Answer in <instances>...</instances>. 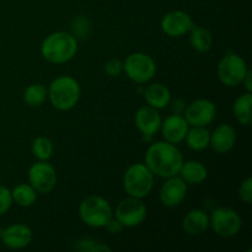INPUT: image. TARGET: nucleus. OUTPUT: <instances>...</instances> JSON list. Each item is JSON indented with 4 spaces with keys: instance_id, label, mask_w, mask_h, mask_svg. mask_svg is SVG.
Instances as JSON below:
<instances>
[{
    "instance_id": "9b49d317",
    "label": "nucleus",
    "mask_w": 252,
    "mask_h": 252,
    "mask_svg": "<svg viewBox=\"0 0 252 252\" xmlns=\"http://www.w3.org/2000/svg\"><path fill=\"white\" fill-rule=\"evenodd\" d=\"M216 105L207 98L192 101L184 112L185 120L191 127H207L216 120Z\"/></svg>"
},
{
    "instance_id": "423d86ee",
    "label": "nucleus",
    "mask_w": 252,
    "mask_h": 252,
    "mask_svg": "<svg viewBox=\"0 0 252 252\" xmlns=\"http://www.w3.org/2000/svg\"><path fill=\"white\" fill-rule=\"evenodd\" d=\"M249 70L250 69L248 68V64L243 57L236 53H228L219 61L217 74L223 85L235 88L241 85Z\"/></svg>"
},
{
    "instance_id": "ddd939ff",
    "label": "nucleus",
    "mask_w": 252,
    "mask_h": 252,
    "mask_svg": "<svg viewBox=\"0 0 252 252\" xmlns=\"http://www.w3.org/2000/svg\"><path fill=\"white\" fill-rule=\"evenodd\" d=\"M161 30L170 37H181L187 34L194 26L191 16L182 10H172L167 12L161 20Z\"/></svg>"
},
{
    "instance_id": "72a5a7b5",
    "label": "nucleus",
    "mask_w": 252,
    "mask_h": 252,
    "mask_svg": "<svg viewBox=\"0 0 252 252\" xmlns=\"http://www.w3.org/2000/svg\"><path fill=\"white\" fill-rule=\"evenodd\" d=\"M251 75H252V73H251V70H249L248 71V74H246V76H245V79H244L243 80V85L245 86V89H246V91H248V93H251L252 91V81H251Z\"/></svg>"
},
{
    "instance_id": "a878e982",
    "label": "nucleus",
    "mask_w": 252,
    "mask_h": 252,
    "mask_svg": "<svg viewBox=\"0 0 252 252\" xmlns=\"http://www.w3.org/2000/svg\"><path fill=\"white\" fill-rule=\"evenodd\" d=\"M32 154L39 161H48L53 155V143L47 137H37L32 142Z\"/></svg>"
},
{
    "instance_id": "2f4dec72",
    "label": "nucleus",
    "mask_w": 252,
    "mask_h": 252,
    "mask_svg": "<svg viewBox=\"0 0 252 252\" xmlns=\"http://www.w3.org/2000/svg\"><path fill=\"white\" fill-rule=\"evenodd\" d=\"M105 228L107 229V231L110 234H120L121 231L123 230V225L115 218V217H112V218L110 219V221L106 224Z\"/></svg>"
},
{
    "instance_id": "b1692460",
    "label": "nucleus",
    "mask_w": 252,
    "mask_h": 252,
    "mask_svg": "<svg viewBox=\"0 0 252 252\" xmlns=\"http://www.w3.org/2000/svg\"><path fill=\"white\" fill-rule=\"evenodd\" d=\"M189 33V43L197 52H208L213 47V36L211 31L203 27H192Z\"/></svg>"
},
{
    "instance_id": "5701e85b",
    "label": "nucleus",
    "mask_w": 252,
    "mask_h": 252,
    "mask_svg": "<svg viewBox=\"0 0 252 252\" xmlns=\"http://www.w3.org/2000/svg\"><path fill=\"white\" fill-rule=\"evenodd\" d=\"M12 202L22 208H29L36 203L37 191L30 184H19L11 191Z\"/></svg>"
},
{
    "instance_id": "a211bd4d",
    "label": "nucleus",
    "mask_w": 252,
    "mask_h": 252,
    "mask_svg": "<svg viewBox=\"0 0 252 252\" xmlns=\"http://www.w3.org/2000/svg\"><path fill=\"white\" fill-rule=\"evenodd\" d=\"M208 226L209 216L203 209H192L182 219V229L189 236L202 235Z\"/></svg>"
},
{
    "instance_id": "0eeeda50",
    "label": "nucleus",
    "mask_w": 252,
    "mask_h": 252,
    "mask_svg": "<svg viewBox=\"0 0 252 252\" xmlns=\"http://www.w3.org/2000/svg\"><path fill=\"white\" fill-rule=\"evenodd\" d=\"M123 71L133 83L145 84L149 83L157 74V63L149 54L137 52L126 58Z\"/></svg>"
},
{
    "instance_id": "4468645a",
    "label": "nucleus",
    "mask_w": 252,
    "mask_h": 252,
    "mask_svg": "<svg viewBox=\"0 0 252 252\" xmlns=\"http://www.w3.org/2000/svg\"><path fill=\"white\" fill-rule=\"evenodd\" d=\"M187 184L179 176L166 179V182L161 186L159 192L160 202L164 207L174 208L180 206L187 196Z\"/></svg>"
},
{
    "instance_id": "f257e3e1",
    "label": "nucleus",
    "mask_w": 252,
    "mask_h": 252,
    "mask_svg": "<svg viewBox=\"0 0 252 252\" xmlns=\"http://www.w3.org/2000/svg\"><path fill=\"white\" fill-rule=\"evenodd\" d=\"M182 162L184 157L181 150L176 147V144L166 140L150 144L144 158V164L152 174L161 179L177 176Z\"/></svg>"
},
{
    "instance_id": "c756f323",
    "label": "nucleus",
    "mask_w": 252,
    "mask_h": 252,
    "mask_svg": "<svg viewBox=\"0 0 252 252\" xmlns=\"http://www.w3.org/2000/svg\"><path fill=\"white\" fill-rule=\"evenodd\" d=\"M12 204L11 191L4 185H0V216L6 213Z\"/></svg>"
},
{
    "instance_id": "f03ea898",
    "label": "nucleus",
    "mask_w": 252,
    "mask_h": 252,
    "mask_svg": "<svg viewBox=\"0 0 252 252\" xmlns=\"http://www.w3.org/2000/svg\"><path fill=\"white\" fill-rule=\"evenodd\" d=\"M76 53H78V39L69 32H53L42 42L41 54L48 63H68L76 56Z\"/></svg>"
},
{
    "instance_id": "f3484780",
    "label": "nucleus",
    "mask_w": 252,
    "mask_h": 252,
    "mask_svg": "<svg viewBox=\"0 0 252 252\" xmlns=\"http://www.w3.org/2000/svg\"><path fill=\"white\" fill-rule=\"evenodd\" d=\"M236 143V130L233 126L224 123L219 125L213 133H211L209 147L218 154H226L234 148Z\"/></svg>"
},
{
    "instance_id": "c85d7f7f",
    "label": "nucleus",
    "mask_w": 252,
    "mask_h": 252,
    "mask_svg": "<svg viewBox=\"0 0 252 252\" xmlns=\"http://www.w3.org/2000/svg\"><path fill=\"white\" fill-rule=\"evenodd\" d=\"M239 198L246 204L252 203V179L251 177H248V179L244 180L241 182L240 187H239Z\"/></svg>"
},
{
    "instance_id": "6ab92c4d",
    "label": "nucleus",
    "mask_w": 252,
    "mask_h": 252,
    "mask_svg": "<svg viewBox=\"0 0 252 252\" xmlns=\"http://www.w3.org/2000/svg\"><path fill=\"white\" fill-rule=\"evenodd\" d=\"M144 96V100L152 107L157 110H162L167 107L171 102V93L169 88L165 86L164 84L154 83L144 88V91L142 94Z\"/></svg>"
},
{
    "instance_id": "39448f33",
    "label": "nucleus",
    "mask_w": 252,
    "mask_h": 252,
    "mask_svg": "<svg viewBox=\"0 0 252 252\" xmlns=\"http://www.w3.org/2000/svg\"><path fill=\"white\" fill-rule=\"evenodd\" d=\"M79 217L90 228H105L113 217L112 207L107 199L101 196H89L79 206Z\"/></svg>"
},
{
    "instance_id": "2eb2a0df",
    "label": "nucleus",
    "mask_w": 252,
    "mask_h": 252,
    "mask_svg": "<svg viewBox=\"0 0 252 252\" xmlns=\"http://www.w3.org/2000/svg\"><path fill=\"white\" fill-rule=\"evenodd\" d=\"M32 230L26 224L16 223L0 230V238L2 244L11 250H21L30 245L32 241Z\"/></svg>"
},
{
    "instance_id": "4be33fe9",
    "label": "nucleus",
    "mask_w": 252,
    "mask_h": 252,
    "mask_svg": "<svg viewBox=\"0 0 252 252\" xmlns=\"http://www.w3.org/2000/svg\"><path fill=\"white\" fill-rule=\"evenodd\" d=\"M187 147L194 152H201L209 147V140H211V132L206 127H192L189 128L186 138Z\"/></svg>"
},
{
    "instance_id": "bb28decb",
    "label": "nucleus",
    "mask_w": 252,
    "mask_h": 252,
    "mask_svg": "<svg viewBox=\"0 0 252 252\" xmlns=\"http://www.w3.org/2000/svg\"><path fill=\"white\" fill-rule=\"evenodd\" d=\"M74 249L80 252H111L112 249L106 244L93 240L90 238H81L75 241Z\"/></svg>"
},
{
    "instance_id": "dca6fc26",
    "label": "nucleus",
    "mask_w": 252,
    "mask_h": 252,
    "mask_svg": "<svg viewBox=\"0 0 252 252\" xmlns=\"http://www.w3.org/2000/svg\"><path fill=\"white\" fill-rule=\"evenodd\" d=\"M189 123L185 120L182 115H170L161 122L162 137L166 142L172 143V144H179L184 142L186 138L187 132H189Z\"/></svg>"
},
{
    "instance_id": "cd10ccee",
    "label": "nucleus",
    "mask_w": 252,
    "mask_h": 252,
    "mask_svg": "<svg viewBox=\"0 0 252 252\" xmlns=\"http://www.w3.org/2000/svg\"><path fill=\"white\" fill-rule=\"evenodd\" d=\"M90 21L88 20V17L83 16V15H79L75 19L73 20V24H71V30H73V36L76 39L80 38L84 39L89 36L90 33Z\"/></svg>"
},
{
    "instance_id": "9d476101",
    "label": "nucleus",
    "mask_w": 252,
    "mask_h": 252,
    "mask_svg": "<svg viewBox=\"0 0 252 252\" xmlns=\"http://www.w3.org/2000/svg\"><path fill=\"white\" fill-rule=\"evenodd\" d=\"M29 184L37 191V193L47 194L57 186V172L53 165L48 161H37L29 169Z\"/></svg>"
},
{
    "instance_id": "7ed1b4c3",
    "label": "nucleus",
    "mask_w": 252,
    "mask_h": 252,
    "mask_svg": "<svg viewBox=\"0 0 252 252\" xmlns=\"http://www.w3.org/2000/svg\"><path fill=\"white\" fill-rule=\"evenodd\" d=\"M48 100L58 111H69L78 105L81 89L78 80L73 76L61 75L53 79L47 88Z\"/></svg>"
},
{
    "instance_id": "393cba45",
    "label": "nucleus",
    "mask_w": 252,
    "mask_h": 252,
    "mask_svg": "<svg viewBox=\"0 0 252 252\" xmlns=\"http://www.w3.org/2000/svg\"><path fill=\"white\" fill-rule=\"evenodd\" d=\"M22 98L26 105L31 107H39L48 98V90L42 84H31L25 89Z\"/></svg>"
},
{
    "instance_id": "aec40b11",
    "label": "nucleus",
    "mask_w": 252,
    "mask_h": 252,
    "mask_svg": "<svg viewBox=\"0 0 252 252\" xmlns=\"http://www.w3.org/2000/svg\"><path fill=\"white\" fill-rule=\"evenodd\" d=\"M179 175L186 184L199 185L207 180L208 170L201 161L189 160V161L182 162Z\"/></svg>"
},
{
    "instance_id": "1a4fd4ad",
    "label": "nucleus",
    "mask_w": 252,
    "mask_h": 252,
    "mask_svg": "<svg viewBox=\"0 0 252 252\" xmlns=\"http://www.w3.org/2000/svg\"><path fill=\"white\" fill-rule=\"evenodd\" d=\"M147 217V207L140 198L128 197L118 203L115 211V218L123 228H134L140 225Z\"/></svg>"
},
{
    "instance_id": "7c9ffc66",
    "label": "nucleus",
    "mask_w": 252,
    "mask_h": 252,
    "mask_svg": "<svg viewBox=\"0 0 252 252\" xmlns=\"http://www.w3.org/2000/svg\"><path fill=\"white\" fill-rule=\"evenodd\" d=\"M105 71L108 76H112V78L120 76L121 73L123 71V63L120 61V59H116V58L110 59V61L106 62Z\"/></svg>"
},
{
    "instance_id": "f8f14e48",
    "label": "nucleus",
    "mask_w": 252,
    "mask_h": 252,
    "mask_svg": "<svg viewBox=\"0 0 252 252\" xmlns=\"http://www.w3.org/2000/svg\"><path fill=\"white\" fill-rule=\"evenodd\" d=\"M161 116L159 110L149 105L142 106L134 115V125L145 139H152L161 127Z\"/></svg>"
},
{
    "instance_id": "20e7f679",
    "label": "nucleus",
    "mask_w": 252,
    "mask_h": 252,
    "mask_svg": "<svg viewBox=\"0 0 252 252\" xmlns=\"http://www.w3.org/2000/svg\"><path fill=\"white\" fill-rule=\"evenodd\" d=\"M154 187V175L147 165L135 162L126 170L123 175V189L129 197L145 198Z\"/></svg>"
},
{
    "instance_id": "412c9836",
    "label": "nucleus",
    "mask_w": 252,
    "mask_h": 252,
    "mask_svg": "<svg viewBox=\"0 0 252 252\" xmlns=\"http://www.w3.org/2000/svg\"><path fill=\"white\" fill-rule=\"evenodd\" d=\"M251 105H252V95L251 93L246 91L245 94L239 96L233 105V112L236 121L240 125L245 127H250L251 125Z\"/></svg>"
},
{
    "instance_id": "6e6552de",
    "label": "nucleus",
    "mask_w": 252,
    "mask_h": 252,
    "mask_svg": "<svg viewBox=\"0 0 252 252\" xmlns=\"http://www.w3.org/2000/svg\"><path fill=\"white\" fill-rule=\"evenodd\" d=\"M209 225L220 238H233L240 233L243 219L235 209L230 207H220L212 212Z\"/></svg>"
},
{
    "instance_id": "473e14b6",
    "label": "nucleus",
    "mask_w": 252,
    "mask_h": 252,
    "mask_svg": "<svg viewBox=\"0 0 252 252\" xmlns=\"http://www.w3.org/2000/svg\"><path fill=\"white\" fill-rule=\"evenodd\" d=\"M185 110H186V105H185V102L182 100H175L171 103V111L175 115H184Z\"/></svg>"
}]
</instances>
